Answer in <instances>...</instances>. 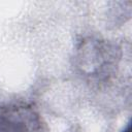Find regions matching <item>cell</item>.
I'll use <instances>...</instances> for the list:
<instances>
[{"label": "cell", "instance_id": "6da1fadb", "mask_svg": "<svg viewBox=\"0 0 132 132\" xmlns=\"http://www.w3.org/2000/svg\"><path fill=\"white\" fill-rule=\"evenodd\" d=\"M118 50L104 40H85L78 50V67L89 76L106 79L119 59Z\"/></svg>", "mask_w": 132, "mask_h": 132}, {"label": "cell", "instance_id": "3957f363", "mask_svg": "<svg viewBox=\"0 0 132 132\" xmlns=\"http://www.w3.org/2000/svg\"><path fill=\"white\" fill-rule=\"evenodd\" d=\"M123 132H131V124H130V122H129V123L127 124V126L124 128Z\"/></svg>", "mask_w": 132, "mask_h": 132}, {"label": "cell", "instance_id": "7a4b0ae2", "mask_svg": "<svg viewBox=\"0 0 132 132\" xmlns=\"http://www.w3.org/2000/svg\"><path fill=\"white\" fill-rule=\"evenodd\" d=\"M0 132H46L37 109L28 103L0 105Z\"/></svg>", "mask_w": 132, "mask_h": 132}]
</instances>
